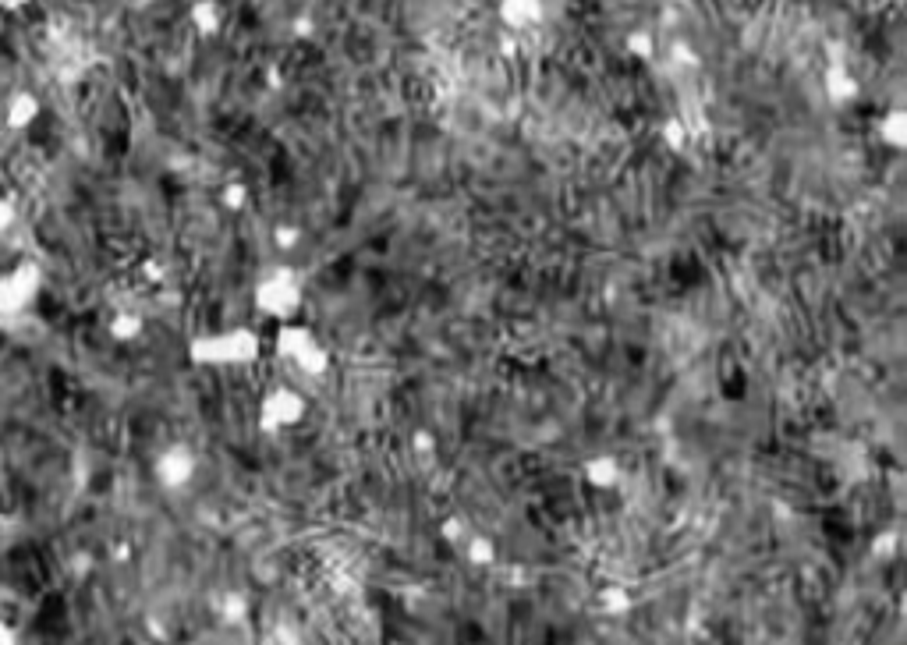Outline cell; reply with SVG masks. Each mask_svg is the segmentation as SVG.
Returning a JSON list of instances; mask_svg holds the SVG:
<instances>
[{
    "mask_svg": "<svg viewBox=\"0 0 907 645\" xmlns=\"http://www.w3.org/2000/svg\"><path fill=\"white\" fill-rule=\"evenodd\" d=\"M263 355V337L252 327L199 334L188 341V362L199 369H245Z\"/></svg>",
    "mask_w": 907,
    "mask_h": 645,
    "instance_id": "cell-1",
    "label": "cell"
},
{
    "mask_svg": "<svg viewBox=\"0 0 907 645\" xmlns=\"http://www.w3.org/2000/svg\"><path fill=\"white\" fill-rule=\"evenodd\" d=\"M302 298H305V288H302V277H298L295 266H266L263 273L256 277V284H252V302H256V309L263 312L266 319H273V323H284V319H295L298 312H302Z\"/></svg>",
    "mask_w": 907,
    "mask_h": 645,
    "instance_id": "cell-2",
    "label": "cell"
},
{
    "mask_svg": "<svg viewBox=\"0 0 907 645\" xmlns=\"http://www.w3.org/2000/svg\"><path fill=\"white\" fill-rule=\"evenodd\" d=\"M43 284H47L43 266L32 263V259H22V263L0 273V319L25 316L43 295Z\"/></svg>",
    "mask_w": 907,
    "mask_h": 645,
    "instance_id": "cell-3",
    "label": "cell"
},
{
    "mask_svg": "<svg viewBox=\"0 0 907 645\" xmlns=\"http://www.w3.org/2000/svg\"><path fill=\"white\" fill-rule=\"evenodd\" d=\"M309 415V397L295 387H270L263 397H259V408H256V426L259 433H287L305 422Z\"/></svg>",
    "mask_w": 907,
    "mask_h": 645,
    "instance_id": "cell-4",
    "label": "cell"
},
{
    "mask_svg": "<svg viewBox=\"0 0 907 645\" xmlns=\"http://www.w3.org/2000/svg\"><path fill=\"white\" fill-rule=\"evenodd\" d=\"M199 475V454H195L192 443L174 440L167 447H160L153 458V482L163 493H181L188 490Z\"/></svg>",
    "mask_w": 907,
    "mask_h": 645,
    "instance_id": "cell-5",
    "label": "cell"
},
{
    "mask_svg": "<svg viewBox=\"0 0 907 645\" xmlns=\"http://www.w3.org/2000/svg\"><path fill=\"white\" fill-rule=\"evenodd\" d=\"M39 117H43V100L32 89H11L4 96V103H0V121L15 135H25L29 128H36Z\"/></svg>",
    "mask_w": 907,
    "mask_h": 645,
    "instance_id": "cell-6",
    "label": "cell"
},
{
    "mask_svg": "<svg viewBox=\"0 0 907 645\" xmlns=\"http://www.w3.org/2000/svg\"><path fill=\"white\" fill-rule=\"evenodd\" d=\"M822 96H826V103H833V107H851V103H858L861 82L851 71V64L830 61L822 68Z\"/></svg>",
    "mask_w": 907,
    "mask_h": 645,
    "instance_id": "cell-7",
    "label": "cell"
},
{
    "mask_svg": "<svg viewBox=\"0 0 907 645\" xmlns=\"http://www.w3.org/2000/svg\"><path fill=\"white\" fill-rule=\"evenodd\" d=\"M497 18L511 32H532L546 22V0H497Z\"/></svg>",
    "mask_w": 907,
    "mask_h": 645,
    "instance_id": "cell-8",
    "label": "cell"
},
{
    "mask_svg": "<svg viewBox=\"0 0 907 645\" xmlns=\"http://www.w3.org/2000/svg\"><path fill=\"white\" fill-rule=\"evenodd\" d=\"M582 479L589 490H599V493L617 490L624 479L621 458H617V454H592V458H585V465H582Z\"/></svg>",
    "mask_w": 907,
    "mask_h": 645,
    "instance_id": "cell-9",
    "label": "cell"
},
{
    "mask_svg": "<svg viewBox=\"0 0 907 645\" xmlns=\"http://www.w3.org/2000/svg\"><path fill=\"white\" fill-rule=\"evenodd\" d=\"M312 341H319L316 330L305 327V323H295V319H284V323H277V334H273V351L291 362V358L302 355Z\"/></svg>",
    "mask_w": 907,
    "mask_h": 645,
    "instance_id": "cell-10",
    "label": "cell"
},
{
    "mask_svg": "<svg viewBox=\"0 0 907 645\" xmlns=\"http://www.w3.org/2000/svg\"><path fill=\"white\" fill-rule=\"evenodd\" d=\"M188 25H192V32L202 39L220 36L227 25L224 4H220V0H192V4H188Z\"/></svg>",
    "mask_w": 907,
    "mask_h": 645,
    "instance_id": "cell-11",
    "label": "cell"
},
{
    "mask_svg": "<svg viewBox=\"0 0 907 645\" xmlns=\"http://www.w3.org/2000/svg\"><path fill=\"white\" fill-rule=\"evenodd\" d=\"M876 139L883 142L886 149H893V153H904L907 149V110L900 107V103H890V107L879 114Z\"/></svg>",
    "mask_w": 907,
    "mask_h": 645,
    "instance_id": "cell-12",
    "label": "cell"
},
{
    "mask_svg": "<svg viewBox=\"0 0 907 645\" xmlns=\"http://www.w3.org/2000/svg\"><path fill=\"white\" fill-rule=\"evenodd\" d=\"M252 614V596L245 589H224L217 596V617L227 628H241Z\"/></svg>",
    "mask_w": 907,
    "mask_h": 645,
    "instance_id": "cell-13",
    "label": "cell"
},
{
    "mask_svg": "<svg viewBox=\"0 0 907 645\" xmlns=\"http://www.w3.org/2000/svg\"><path fill=\"white\" fill-rule=\"evenodd\" d=\"M107 334H110V341H117V344H135L142 334H146V316L135 309H117L114 316L107 319Z\"/></svg>",
    "mask_w": 907,
    "mask_h": 645,
    "instance_id": "cell-14",
    "label": "cell"
},
{
    "mask_svg": "<svg viewBox=\"0 0 907 645\" xmlns=\"http://www.w3.org/2000/svg\"><path fill=\"white\" fill-rule=\"evenodd\" d=\"M291 366H295L298 373L305 376V380H323V376L334 369V358H330V351H326L323 341H312L309 348L302 351V355L291 358Z\"/></svg>",
    "mask_w": 907,
    "mask_h": 645,
    "instance_id": "cell-15",
    "label": "cell"
},
{
    "mask_svg": "<svg viewBox=\"0 0 907 645\" xmlns=\"http://www.w3.org/2000/svg\"><path fill=\"white\" fill-rule=\"evenodd\" d=\"M461 553H465V560L472 564V568H493L497 557H500L493 536H486V532H472V529H468V536L461 539Z\"/></svg>",
    "mask_w": 907,
    "mask_h": 645,
    "instance_id": "cell-16",
    "label": "cell"
},
{
    "mask_svg": "<svg viewBox=\"0 0 907 645\" xmlns=\"http://www.w3.org/2000/svg\"><path fill=\"white\" fill-rule=\"evenodd\" d=\"M596 603H599V610H603L606 617H624V614H631L635 610V596H631V589L628 585H603V589L596 592Z\"/></svg>",
    "mask_w": 907,
    "mask_h": 645,
    "instance_id": "cell-17",
    "label": "cell"
},
{
    "mask_svg": "<svg viewBox=\"0 0 907 645\" xmlns=\"http://www.w3.org/2000/svg\"><path fill=\"white\" fill-rule=\"evenodd\" d=\"M624 50H628L631 57H638V61H652V57H656V36H652L649 29H631L628 36H624Z\"/></svg>",
    "mask_w": 907,
    "mask_h": 645,
    "instance_id": "cell-18",
    "label": "cell"
},
{
    "mask_svg": "<svg viewBox=\"0 0 907 645\" xmlns=\"http://www.w3.org/2000/svg\"><path fill=\"white\" fill-rule=\"evenodd\" d=\"M249 199H252V192L245 181H227V185L220 188V206H224L227 213L249 210Z\"/></svg>",
    "mask_w": 907,
    "mask_h": 645,
    "instance_id": "cell-19",
    "label": "cell"
},
{
    "mask_svg": "<svg viewBox=\"0 0 907 645\" xmlns=\"http://www.w3.org/2000/svg\"><path fill=\"white\" fill-rule=\"evenodd\" d=\"M270 241H273V249H280V252L298 249V245H302V227L291 224V220H280V224H273Z\"/></svg>",
    "mask_w": 907,
    "mask_h": 645,
    "instance_id": "cell-20",
    "label": "cell"
},
{
    "mask_svg": "<svg viewBox=\"0 0 907 645\" xmlns=\"http://www.w3.org/2000/svg\"><path fill=\"white\" fill-rule=\"evenodd\" d=\"M659 139H663V146H667L670 153H684V149H688V125H684L681 117H670V121H663Z\"/></svg>",
    "mask_w": 907,
    "mask_h": 645,
    "instance_id": "cell-21",
    "label": "cell"
},
{
    "mask_svg": "<svg viewBox=\"0 0 907 645\" xmlns=\"http://www.w3.org/2000/svg\"><path fill=\"white\" fill-rule=\"evenodd\" d=\"M900 543H904V539H900V532H897V529H883L879 536H872L869 553H872L876 560H893V557L900 553Z\"/></svg>",
    "mask_w": 907,
    "mask_h": 645,
    "instance_id": "cell-22",
    "label": "cell"
},
{
    "mask_svg": "<svg viewBox=\"0 0 907 645\" xmlns=\"http://www.w3.org/2000/svg\"><path fill=\"white\" fill-rule=\"evenodd\" d=\"M465 536H468V521L461 518V514H447V518L440 521V539L447 546H461Z\"/></svg>",
    "mask_w": 907,
    "mask_h": 645,
    "instance_id": "cell-23",
    "label": "cell"
},
{
    "mask_svg": "<svg viewBox=\"0 0 907 645\" xmlns=\"http://www.w3.org/2000/svg\"><path fill=\"white\" fill-rule=\"evenodd\" d=\"M670 57H674V64H681V68H698V54L688 39H674V43H670Z\"/></svg>",
    "mask_w": 907,
    "mask_h": 645,
    "instance_id": "cell-24",
    "label": "cell"
},
{
    "mask_svg": "<svg viewBox=\"0 0 907 645\" xmlns=\"http://www.w3.org/2000/svg\"><path fill=\"white\" fill-rule=\"evenodd\" d=\"M411 451H415V458H433L436 436L429 433V429H415V433H411Z\"/></svg>",
    "mask_w": 907,
    "mask_h": 645,
    "instance_id": "cell-25",
    "label": "cell"
},
{
    "mask_svg": "<svg viewBox=\"0 0 907 645\" xmlns=\"http://www.w3.org/2000/svg\"><path fill=\"white\" fill-rule=\"evenodd\" d=\"M15 224H18V203L11 195H0V234L15 231Z\"/></svg>",
    "mask_w": 907,
    "mask_h": 645,
    "instance_id": "cell-26",
    "label": "cell"
},
{
    "mask_svg": "<svg viewBox=\"0 0 907 645\" xmlns=\"http://www.w3.org/2000/svg\"><path fill=\"white\" fill-rule=\"evenodd\" d=\"M291 36L295 39H312L316 36V22L309 15H295L291 18Z\"/></svg>",
    "mask_w": 907,
    "mask_h": 645,
    "instance_id": "cell-27",
    "label": "cell"
},
{
    "mask_svg": "<svg viewBox=\"0 0 907 645\" xmlns=\"http://www.w3.org/2000/svg\"><path fill=\"white\" fill-rule=\"evenodd\" d=\"M15 642H22V631H18L11 621L0 617V645H15Z\"/></svg>",
    "mask_w": 907,
    "mask_h": 645,
    "instance_id": "cell-28",
    "label": "cell"
},
{
    "mask_svg": "<svg viewBox=\"0 0 907 645\" xmlns=\"http://www.w3.org/2000/svg\"><path fill=\"white\" fill-rule=\"evenodd\" d=\"M29 4L32 0H0V11H8V15H22Z\"/></svg>",
    "mask_w": 907,
    "mask_h": 645,
    "instance_id": "cell-29",
    "label": "cell"
},
{
    "mask_svg": "<svg viewBox=\"0 0 907 645\" xmlns=\"http://www.w3.org/2000/svg\"><path fill=\"white\" fill-rule=\"evenodd\" d=\"M0 156H4V146H0Z\"/></svg>",
    "mask_w": 907,
    "mask_h": 645,
    "instance_id": "cell-30",
    "label": "cell"
}]
</instances>
